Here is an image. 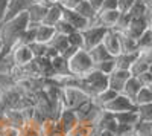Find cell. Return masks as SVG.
<instances>
[{
  "label": "cell",
  "mask_w": 152,
  "mask_h": 136,
  "mask_svg": "<svg viewBox=\"0 0 152 136\" xmlns=\"http://www.w3.org/2000/svg\"><path fill=\"white\" fill-rule=\"evenodd\" d=\"M81 89L93 98L97 93L108 89V75H104L102 72L93 69L87 75L81 77Z\"/></svg>",
  "instance_id": "cell-1"
},
{
  "label": "cell",
  "mask_w": 152,
  "mask_h": 136,
  "mask_svg": "<svg viewBox=\"0 0 152 136\" xmlns=\"http://www.w3.org/2000/svg\"><path fill=\"white\" fill-rule=\"evenodd\" d=\"M93 69H94L93 60L90 58L88 52L84 51V49H79L73 57L69 58V73H72V75H75V77L81 78V77L87 75V73L90 70H93Z\"/></svg>",
  "instance_id": "cell-2"
},
{
  "label": "cell",
  "mask_w": 152,
  "mask_h": 136,
  "mask_svg": "<svg viewBox=\"0 0 152 136\" xmlns=\"http://www.w3.org/2000/svg\"><path fill=\"white\" fill-rule=\"evenodd\" d=\"M90 98V95L79 87H61V103L64 109L76 110Z\"/></svg>",
  "instance_id": "cell-3"
},
{
  "label": "cell",
  "mask_w": 152,
  "mask_h": 136,
  "mask_svg": "<svg viewBox=\"0 0 152 136\" xmlns=\"http://www.w3.org/2000/svg\"><path fill=\"white\" fill-rule=\"evenodd\" d=\"M100 112H102V109L93 101V98H90L88 101H85L82 106H79L75 110L76 116H78V121L84 122V124H94L96 119L100 115Z\"/></svg>",
  "instance_id": "cell-4"
},
{
  "label": "cell",
  "mask_w": 152,
  "mask_h": 136,
  "mask_svg": "<svg viewBox=\"0 0 152 136\" xmlns=\"http://www.w3.org/2000/svg\"><path fill=\"white\" fill-rule=\"evenodd\" d=\"M107 31H108V28L93 26V24H91V26H88L87 29L81 31L82 38H84V51H90L91 47H94V46L102 43Z\"/></svg>",
  "instance_id": "cell-5"
},
{
  "label": "cell",
  "mask_w": 152,
  "mask_h": 136,
  "mask_svg": "<svg viewBox=\"0 0 152 136\" xmlns=\"http://www.w3.org/2000/svg\"><path fill=\"white\" fill-rule=\"evenodd\" d=\"M135 109H137L135 104L123 93H117L116 98H113L108 104H105L102 107V110H105L108 113H113V115L120 113V112H131V110H135Z\"/></svg>",
  "instance_id": "cell-6"
},
{
  "label": "cell",
  "mask_w": 152,
  "mask_h": 136,
  "mask_svg": "<svg viewBox=\"0 0 152 136\" xmlns=\"http://www.w3.org/2000/svg\"><path fill=\"white\" fill-rule=\"evenodd\" d=\"M148 28H151V18L149 17H132L129 24L126 26V29L122 31V34H125L129 38L137 40Z\"/></svg>",
  "instance_id": "cell-7"
},
{
  "label": "cell",
  "mask_w": 152,
  "mask_h": 136,
  "mask_svg": "<svg viewBox=\"0 0 152 136\" xmlns=\"http://www.w3.org/2000/svg\"><path fill=\"white\" fill-rule=\"evenodd\" d=\"M50 3L49 2H38V3H31L29 8L26 9V14H28V20H29V24H41L44 17H46V12L49 9Z\"/></svg>",
  "instance_id": "cell-8"
},
{
  "label": "cell",
  "mask_w": 152,
  "mask_h": 136,
  "mask_svg": "<svg viewBox=\"0 0 152 136\" xmlns=\"http://www.w3.org/2000/svg\"><path fill=\"white\" fill-rule=\"evenodd\" d=\"M9 57H11V60H12V64L18 66V67L26 66L28 63H31V61L34 60V55H32V52H31V49H29V46H26V44H17V46L11 51Z\"/></svg>",
  "instance_id": "cell-9"
},
{
  "label": "cell",
  "mask_w": 152,
  "mask_h": 136,
  "mask_svg": "<svg viewBox=\"0 0 152 136\" xmlns=\"http://www.w3.org/2000/svg\"><path fill=\"white\" fill-rule=\"evenodd\" d=\"M62 20H66L75 31H84V29H87L91 24L87 18L79 16L76 11L67 9V8H62Z\"/></svg>",
  "instance_id": "cell-10"
},
{
  "label": "cell",
  "mask_w": 152,
  "mask_h": 136,
  "mask_svg": "<svg viewBox=\"0 0 152 136\" xmlns=\"http://www.w3.org/2000/svg\"><path fill=\"white\" fill-rule=\"evenodd\" d=\"M29 5H31L29 0H8L5 12H3V17H2V21L11 20V18H14L15 16L21 14V12H26Z\"/></svg>",
  "instance_id": "cell-11"
},
{
  "label": "cell",
  "mask_w": 152,
  "mask_h": 136,
  "mask_svg": "<svg viewBox=\"0 0 152 136\" xmlns=\"http://www.w3.org/2000/svg\"><path fill=\"white\" fill-rule=\"evenodd\" d=\"M131 77L129 70H122V69H114L110 75H108V87L113 89L114 92L122 93L125 83L128 81V78Z\"/></svg>",
  "instance_id": "cell-12"
},
{
  "label": "cell",
  "mask_w": 152,
  "mask_h": 136,
  "mask_svg": "<svg viewBox=\"0 0 152 136\" xmlns=\"http://www.w3.org/2000/svg\"><path fill=\"white\" fill-rule=\"evenodd\" d=\"M56 122H58V126L62 132V135H66L69 133L76 124H78V116H76L75 113V110H69V109H64L62 112L56 116Z\"/></svg>",
  "instance_id": "cell-13"
},
{
  "label": "cell",
  "mask_w": 152,
  "mask_h": 136,
  "mask_svg": "<svg viewBox=\"0 0 152 136\" xmlns=\"http://www.w3.org/2000/svg\"><path fill=\"white\" fill-rule=\"evenodd\" d=\"M104 47L108 51L111 57H117L120 54V41H119V32L116 29H108L104 40H102Z\"/></svg>",
  "instance_id": "cell-14"
},
{
  "label": "cell",
  "mask_w": 152,
  "mask_h": 136,
  "mask_svg": "<svg viewBox=\"0 0 152 136\" xmlns=\"http://www.w3.org/2000/svg\"><path fill=\"white\" fill-rule=\"evenodd\" d=\"M94 127H96V130H110L113 133H116L117 122H116V119H114L113 113H108V112H105V110H102L99 118L94 122Z\"/></svg>",
  "instance_id": "cell-15"
},
{
  "label": "cell",
  "mask_w": 152,
  "mask_h": 136,
  "mask_svg": "<svg viewBox=\"0 0 152 136\" xmlns=\"http://www.w3.org/2000/svg\"><path fill=\"white\" fill-rule=\"evenodd\" d=\"M3 122L8 124L9 127L18 130L24 122V118H23V113L20 109H9V110H5V118H3Z\"/></svg>",
  "instance_id": "cell-16"
},
{
  "label": "cell",
  "mask_w": 152,
  "mask_h": 136,
  "mask_svg": "<svg viewBox=\"0 0 152 136\" xmlns=\"http://www.w3.org/2000/svg\"><path fill=\"white\" fill-rule=\"evenodd\" d=\"M55 28L53 26H47V24H38L37 31H35V41L41 43V44H49V41L53 38L55 35Z\"/></svg>",
  "instance_id": "cell-17"
},
{
  "label": "cell",
  "mask_w": 152,
  "mask_h": 136,
  "mask_svg": "<svg viewBox=\"0 0 152 136\" xmlns=\"http://www.w3.org/2000/svg\"><path fill=\"white\" fill-rule=\"evenodd\" d=\"M61 18H62V6L59 3L50 5L47 12H46V17L43 20V24H47V26H55Z\"/></svg>",
  "instance_id": "cell-18"
},
{
  "label": "cell",
  "mask_w": 152,
  "mask_h": 136,
  "mask_svg": "<svg viewBox=\"0 0 152 136\" xmlns=\"http://www.w3.org/2000/svg\"><path fill=\"white\" fill-rule=\"evenodd\" d=\"M143 87V86L140 84V81H138V78L137 77H129L128 78V81L125 83V86H123V90H122V93L125 95V96H128L129 100L134 103V98H135V95L138 93V90H140Z\"/></svg>",
  "instance_id": "cell-19"
},
{
  "label": "cell",
  "mask_w": 152,
  "mask_h": 136,
  "mask_svg": "<svg viewBox=\"0 0 152 136\" xmlns=\"http://www.w3.org/2000/svg\"><path fill=\"white\" fill-rule=\"evenodd\" d=\"M55 77H61V75H67L69 73V60H66L62 55H56L50 60Z\"/></svg>",
  "instance_id": "cell-20"
},
{
  "label": "cell",
  "mask_w": 152,
  "mask_h": 136,
  "mask_svg": "<svg viewBox=\"0 0 152 136\" xmlns=\"http://www.w3.org/2000/svg\"><path fill=\"white\" fill-rule=\"evenodd\" d=\"M114 119H116L117 124L120 126H131L134 127L138 122V116L135 110H131V112H120V113H114Z\"/></svg>",
  "instance_id": "cell-21"
},
{
  "label": "cell",
  "mask_w": 152,
  "mask_h": 136,
  "mask_svg": "<svg viewBox=\"0 0 152 136\" xmlns=\"http://www.w3.org/2000/svg\"><path fill=\"white\" fill-rule=\"evenodd\" d=\"M138 52H132V54H119L117 57H114L116 60V69H122V70H129L131 64L137 60Z\"/></svg>",
  "instance_id": "cell-22"
},
{
  "label": "cell",
  "mask_w": 152,
  "mask_h": 136,
  "mask_svg": "<svg viewBox=\"0 0 152 136\" xmlns=\"http://www.w3.org/2000/svg\"><path fill=\"white\" fill-rule=\"evenodd\" d=\"M119 32V31H117ZM119 41H120V54H132V52H138L137 47V41L134 38H129L125 34L119 32Z\"/></svg>",
  "instance_id": "cell-23"
},
{
  "label": "cell",
  "mask_w": 152,
  "mask_h": 136,
  "mask_svg": "<svg viewBox=\"0 0 152 136\" xmlns=\"http://www.w3.org/2000/svg\"><path fill=\"white\" fill-rule=\"evenodd\" d=\"M73 11H76L79 16H82L84 18H87L90 23L94 20V17H96V14H97V12L93 9V6L88 3V0H81V2L78 3V6H76Z\"/></svg>",
  "instance_id": "cell-24"
},
{
  "label": "cell",
  "mask_w": 152,
  "mask_h": 136,
  "mask_svg": "<svg viewBox=\"0 0 152 136\" xmlns=\"http://www.w3.org/2000/svg\"><path fill=\"white\" fill-rule=\"evenodd\" d=\"M131 17H149L151 18V6L143 3L142 0H135L131 9L128 11Z\"/></svg>",
  "instance_id": "cell-25"
},
{
  "label": "cell",
  "mask_w": 152,
  "mask_h": 136,
  "mask_svg": "<svg viewBox=\"0 0 152 136\" xmlns=\"http://www.w3.org/2000/svg\"><path fill=\"white\" fill-rule=\"evenodd\" d=\"M87 52H88V55H90V58L93 60V63H99V61H104V60H108V58H114L108 54V51L104 47L102 43L91 47L90 51H87Z\"/></svg>",
  "instance_id": "cell-26"
},
{
  "label": "cell",
  "mask_w": 152,
  "mask_h": 136,
  "mask_svg": "<svg viewBox=\"0 0 152 136\" xmlns=\"http://www.w3.org/2000/svg\"><path fill=\"white\" fill-rule=\"evenodd\" d=\"M134 104H135V107L152 104V89L151 87H142L134 98Z\"/></svg>",
  "instance_id": "cell-27"
},
{
  "label": "cell",
  "mask_w": 152,
  "mask_h": 136,
  "mask_svg": "<svg viewBox=\"0 0 152 136\" xmlns=\"http://www.w3.org/2000/svg\"><path fill=\"white\" fill-rule=\"evenodd\" d=\"M135 41H137L138 51H151L152 49V29L148 28Z\"/></svg>",
  "instance_id": "cell-28"
},
{
  "label": "cell",
  "mask_w": 152,
  "mask_h": 136,
  "mask_svg": "<svg viewBox=\"0 0 152 136\" xmlns=\"http://www.w3.org/2000/svg\"><path fill=\"white\" fill-rule=\"evenodd\" d=\"M47 46L53 47L58 54H62V52H64L66 49H67V46H69L67 37H66V35H61V34H55V35H53V38L49 41Z\"/></svg>",
  "instance_id": "cell-29"
},
{
  "label": "cell",
  "mask_w": 152,
  "mask_h": 136,
  "mask_svg": "<svg viewBox=\"0 0 152 136\" xmlns=\"http://www.w3.org/2000/svg\"><path fill=\"white\" fill-rule=\"evenodd\" d=\"M116 95H117V92H114L113 89H105L104 92H100V93H97L96 96H93V101L100 107V109H102L105 104H108L111 100H113V98H116Z\"/></svg>",
  "instance_id": "cell-30"
},
{
  "label": "cell",
  "mask_w": 152,
  "mask_h": 136,
  "mask_svg": "<svg viewBox=\"0 0 152 136\" xmlns=\"http://www.w3.org/2000/svg\"><path fill=\"white\" fill-rule=\"evenodd\" d=\"M94 69L102 72L104 75H110V73L116 69V60L108 58V60H104V61H99V63H94Z\"/></svg>",
  "instance_id": "cell-31"
},
{
  "label": "cell",
  "mask_w": 152,
  "mask_h": 136,
  "mask_svg": "<svg viewBox=\"0 0 152 136\" xmlns=\"http://www.w3.org/2000/svg\"><path fill=\"white\" fill-rule=\"evenodd\" d=\"M20 136H41V130L34 122H24V124L18 129Z\"/></svg>",
  "instance_id": "cell-32"
},
{
  "label": "cell",
  "mask_w": 152,
  "mask_h": 136,
  "mask_svg": "<svg viewBox=\"0 0 152 136\" xmlns=\"http://www.w3.org/2000/svg\"><path fill=\"white\" fill-rule=\"evenodd\" d=\"M138 121H145V122H152V104L146 106H138L135 109Z\"/></svg>",
  "instance_id": "cell-33"
},
{
  "label": "cell",
  "mask_w": 152,
  "mask_h": 136,
  "mask_svg": "<svg viewBox=\"0 0 152 136\" xmlns=\"http://www.w3.org/2000/svg\"><path fill=\"white\" fill-rule=\"evenodd\" d=\"M67 41H69V46H73L76 49H84V38H82L81 31H75L70 35H67Z\"/></svg>",
  "instance_id": "cell-34"
},
{
  "label": "cell",
  "mask_w": 152,
  "mask_h": 136,
  "mask_svg": "<svg viewBox=\"0 0 152 136\" xmlns=\"http://www.w3.org/2000/svg\"><path fill=\"white\" fill-rule=\"evenodd\" d=\"M53 28H55V32H56V34L66 35V37H67V35H70L72 32H75V29L70 26V24H69L66 20H62V18H61V20H59V21L55 24Z\"/></svg>",
  "instance_id": "cell-35"
},
{
  "label": "cell",
  "mask_w": 152,
  "mask_h": 136,
  "mask_svg": "<svg viewBox=\"0 0 152 136\" xmlns=\"http://www.w3.org/2000/svg\"><path fill=\"white\" fill-rule=\"evenodd\" d=\"M29 49L34 55V58H38V57H46V51H47V44H41V43H31L29 44Z\"/></svg>",
  "instance_id": "cell-36"
},
{
  "label": "cell",
  "mask_w": 152,
  "mask_h": 136,
  "mask_svg": "<svg viewBox=\"0 0 152 136\" xmlns=\"http://www.w3.org/2000/svg\"><path fill=\"white\" fill-rule=\"evenodd\" d=\"M137 78H138V81H140V84L143 86V87H152V72L151 70L138 75Z\"/></svg>",
  "instance_id": "cell-37"
},
{
  "label": "cell",
  "mask_w": 152,
  "mask_h": 136,
  "mask_svg": "<svg viewBox=\"0 0 152 136\" xmlns=\"http://www.w3.org/2000/svg\"><path fill=\"white\" fill-rule=\"evenodd\" d=\"M135 0H117V11L119 12H128Z\"/></svg>",
  "instance_id": "cell-38"
},
{
  "label": "cell",
  "mask_w": 152,
  "mask_h": 136,
  "mask_svg": "<svg viewBox=\"0 0 152 136\" xmlns=\"http://www.w3.org/2000/svg\"><path fill=\"white\" fill-rule=\"evenodd\" d=\"M18 135V130L9 127L8 124H0V136H17Z\"/></svg>",
  "instance_id": "cell-39"
},
{
  "label": "cell",
  "mask_w": 152,
  "mask_h": 136,
  "mask_svg": "<svg viewBox=\"0 0 152 136\" xmlns=\"http://www.w3.org/2000/svg\"><path fill=\"white\" fill-rule=\"evenodd\" d=\"M116 9H117V0H104L99 11H116Z\"/></svg>",
  "instance_id": "cell-40"
},
{
  "label": "cell",
  "mask_w": 152,
  "mask_h": 136,
  "mask_svg": "<svg viewBox=\"0 0 152 136\" xmlns=\"http://www.w3.org/2000/svg\"><path fill=\"white\" fill-rule=\"evenodd\" d=\"M81 2V0H64L62 2V8H67V9H75L76 6H78V3Z\"/></svg>",
  "instance_id": "cell-41"
},
{
  "label": "cell",
  "mask_w": 152,
  "mask_h": 136,
  "mask_svg": "<svg viewBox=\"0 0 152 136\" xmlns=\"http://www.w3.org/2000/svg\"><path fill=\"white\" fill-rule=\"evenodd\" d=\"M102 2H104V0H88V3L93 6V9H94L96 12L100 9V5H102Z\"/></svg>",
  "instance_id": "cell-42"
},
{
  "label": "cell",
  "mask_w": 152,
  "mask_h": 136,
  "mask_svg": "<svg viewBox=\"0 0 152 136\" xmlns=\"http://www.w3.org/2000/svg\"><path fill=\"white\" fill-rule=\"evenodd\" d=\"M96 136H116V133H113L110 130H96Z\"/></svg>",
  "instance_id": "cell-43"
},
{
  "label": "cell",
  "mask_w": 152,
  "mask_h": 136,
  "mask_svg": "<svg viewBox=\"0 0 152 136\" xmlns=\"http://www.w3.org/2000/svg\"><path fill=\"white\" fill-rule=\"evenodd\" d=\"M6 3H8V0H0V21H2L3 12H5V8H6Z\"/></svg>",
  "instance_id": "cell-44"
},
{
  "label": "cell",
  "mask_w": 152,
  "mask_h": 136,
  "mask_svg": "<svg viewBox=\"0 0 152 136\" xmlns=\"http://www.w3.org/2000/svg\"><path fill=\"white\" fill-rule=\"evenodd\" d=\"M3 118H5V110L0 109V124H3Z\"/></svg>",
  "instance_id": "cell-45"
},
{
  "label": "cell",
  "mask_w": 152,
  "mask_h": 136,
  "mask_svg": "<svg viewBox=\"0 0 152 136\" xmlns=\"http://www.w3.org/2000/svg\"><path fill=\"white\" fill-rule=\"evenodd\" d=\"M123 136H138V135H137V133H135V132H134V129H132V130H131V132H128V133H125V135H123Z\"/></svg>",
  "instance_id": "cell-46"
},
{
  "label": "cell",
  "mask_w": 152,
  "mask_h": 136,
  "mask_svg": "<svg viewBox=\"0 0 152 136\" xmlns=\"http://www.w3.org/2000/svg\"><path fill=\"white\" fill-rule=\"evenodd\" d=\"M142 2H143V3H146V5H149V6H151V2H152V0H142Z\"/></svg>",
  "instance_id": "cell-47"
},
{
  "label": "cell",
  "mask_w": 152,
  "mask_h": 136,
  "mask_svg": "<svg viewBox=\"0 0 152 136\" xmlns=\"http://www.w3.org/2000/svg\"><path fill=\"white\" fill-rule=\"evenodd\" d=\"M31 3H38V2H44V0H29Z\"/></svg>",
  "instance_id": "cell-48"
},
{
  "label": "cell",
  "mask_w": 152,
  "mask_h": 136,
  "mask_svg": "<svg viewBox=\"0 0 152 136\" xmlns=\"http://www.w3.org/2000/svg\"><path fill=\"white\" fill-rule=\"evenodd\" d=\"M53 136H64V135H53Z\"/></svg>",
  "instance_id": "cell-49"
},
{
  "label": "cell",
  "mask_w": 152,
  "mask_h": 136,
  "mask_svg": "<svg viewBox=\"0 0 152 136\" xmlns=\"http://www.w3.org/2000/svg\"><path fill=\"white\" fill-rule=\"evenodd\" d=\"M17 136H20V135H17Z\"/></svg>",
  "instance_id": "cell-50"
}]
</instances>
